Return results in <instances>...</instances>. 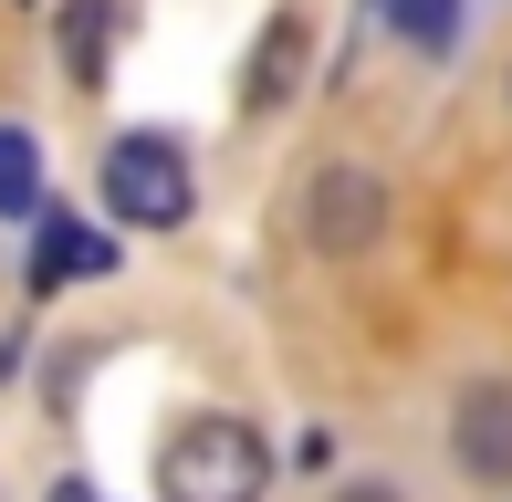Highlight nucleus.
<instances>
[{"mask_svg": "<svg viewBox=\"0 0 512 502\" xmlns=\"http://www.w3.org/2000/svg\"><path fill=\"white\" fill-rule=\"evenodd\" d=\"M105 53H115V0H74L63 11V74L105 84Z\"/></svg>", "mask_w": 512, "mask_h": 502, "instance_id": "7", "label": "nucleus"}, {"mask_svg": "<svg viewBox=\"0 0 512 502\" xmlns=\"http://www.w3.org/2000/svg\"><path fill=\"white\" fill-rule=\"evenodd\" d=\"M95 272H115V241L95 231V220H74V210H42V231H32V293L95 283Z\"/></svg>", "mask_w": 512, "mask_h": 502, "instance_id": "4", "label": "nucleus"}, {"mask_svg": "<svg viewBox=\"0 0 512 502\" xmlns=\"http://www.w3.org/2000/svg\"><path fill=\"white\" fill-rule=\"evenodd\" d=\"M387 11H398V32L418 42V53H450V42H460V21H471L460 0H387Z\"/></svg>", "mask_w": 512, "mask_h": 502, "instance_id": "9", "label": "nucleus"}, {"mask_svg": "<svg viewBox=\"0 0 512 502\" xmlns=\"http://www.w3.org/2000/svg\"><path fill=\"white\" fill-rule=\"evenodd\" d=\"M199 199L189 157H178V136H115L105 147V210L136 220V231H178Z\"/></svg>", "mask_w": 512, "mask_h": 502, "instance_id": "2", "label": "nucleus"}, {"mask_svg": "<svg viewBox=\"0 0 512 502\" xmlns=\"http://www.w3.org/2000/svg\"><path fill=\"white\" fill-rule=\"evenodd\" d=\"M377 220H387V199H377V178H366V168H324V178H314V241H324V251H366V241H377Z\"/></svg>", "mask_w": 512, "mask_h": 502, "instance_id": "5", "label": "nucleus"}, {"mask_svg": "<svg viewBox=\"0 0 512 502\" xmlns=\"http://www.w3.org/2000/svg\"><path fill=\"white\" fill-rule=\"evenodd\" d=\"M450 450H460V471H471V482H512V377L460 387V408H450Z\"/></svg>", "mask_w": 512, "mask_h": 502, "instance_id": "3", "label": "nucleus"}, {"mask_svg": "<svg viewBox=\"0 0 512 502\" xmlns=\"http://www.w3.org/2000/svg\"><path fill=\"white\" fill-rule=\"evenodd\" d=\"M272 482V450H262V429L251 419H189L168 450H157V492L168 502H262Z\"/></svg>", "mask_w": 512, "mask_h": 502, "instance_id": "1", "label": "nucleus"}, {"mask_svg": "<svg viewBox=\"0 0 512 502\" xmlns=\"http://www.w3.org/2000/svg\"><path fill=\"white\" fill-rule=\"evenodd\" d=\"M293 74H304V21H272V32H262V53H251V74H241V105H251V116H272V105H283L293 95Z\"/></svg>", "mask_w": 512, "mask_h": 502, "instance_id": "6", "label": "nucleus"}, {"mask_svg": "<svg viewBox=\"0 0 512 502\" xmlns=\"http://www.w3.org/2000/svg\"><path fill=\"white\" fill-rule=\"evenodd\" d=\"M335 502H398V492H387V482H356V492H335Z\"/></svg>", "mask_w": 512, "mask_h": 502, "instance_id": "10", "label": "nucleus"}, {"mask_svg": "<svg viewBox=\"0 0 512 502\" xmlns=\"http://www.w3.org/2000/svg\"><path fill=\"white\" fill-rule=\"evenodd\" d=\"M53 502H105V492L95 482H53Z\"/></svg>", "mask_w": 512, "mask_h": 502, "instance_id": "11", "label": "nucleus"}, {"mask_svg": "<svg viewBox=\"0 0 512 502\" xmlns=\"http://www.w3.org/2000/svg\"><path fill=\"white\" fill-rule=\"evenodd\" d=\"M32 210H42V147L0 126V220H32Z\"/></svg>", "mask_w": 512, "mask_h": 502, "instance_id": "8", "label": "nucleus"}]
</instances>
